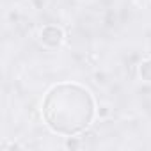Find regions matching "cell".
I'll list each match as a JSON object with an SVG mask.
<instances>
[{"label":"cell","mask_w":151,"mask_h":151,"mask_svg":"<svg viewBox=\"0 0 151 151\" xmlns=\"http://www.w3.org/2000/svg\"><path fill=\"white\" fill-rule=\"evenodd\" d=\"M43 117L53 132L77 135L91 124L94 117V100L82 86L57 84L43 100Z\"/></svg>","instance_id":"6da1fadb"},{"label":"cell","mask_w":151,"mask_h":151,"mask_svg":"<svg viewBox=\"0 0 151 151\" xmlns=\"http://www.w3.org/2000/svg\"><path fill=\"white\" fill-rule=\"evenodd\" d=\"M39 37H41V43H43L45 46H48V48H57V46L62 43L64 34H62V30H60L59 27H55V25H46V27H43Z\"/></svg>","instance_id":"7a4b0ae2"},{"label":"cell","mask_w":151,"mask_h":151,"mask_svg":"<svg viewBox=\"0 0 151 151\" xmlns=\"http://www.w3.org/2000/svg\"><path fill=\"white\" fill-rule=\"evenodd\" d=\"M139 73H140V78L146 80V82H151V59L144 60L139 68Z\"/></svg>","instance_id":"3957f363"}]
</instances>
